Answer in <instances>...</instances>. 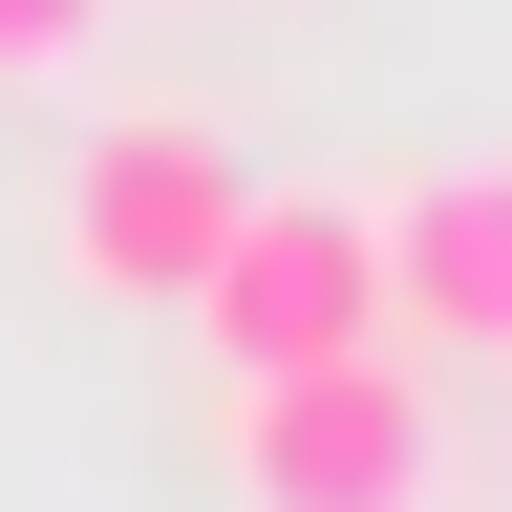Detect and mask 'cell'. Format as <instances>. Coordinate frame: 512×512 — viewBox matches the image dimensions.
Segmentation results:
<instances>
[{"mask_svg":"<svg viewBox=\"0 0 512 512\" xmlns=\"http://www.w3.org/2000/svg\"><path fill=\"white\" fill-rule=\"evenodd\" d=\"M214 470H235V512H427V470H448V384H427L406 342L256 363L235 427H214Z\"/></svg>","mask_w":512,"mask_h":512,"instance_id":"6da1fadb","label":"cell"},{"mask_svg":"<svg viewBox=\"0 0 512 512\" xmlns=\"http://www.w3.org/2000/svg\"><path fill=\"white\" fill-rule=\"evenodd\" d=\"M235 192H256V171H235L214 107H107L86 150H64V278L128 299V320L192 299V278H214V235H235Z\"/></svg>","mask_w":512,"mask_h":512,"instance_id":"7a4b0ae2","label":"cell"},{"mask_svg":"<svg viewBox=\"0 0 512 512\" xmlns=\"http://www.w3.org/2000/svg\"><path fill=\"white\" fill-rule=\"evenodd\" d=\"M363 214H384V342H470V363H512V150L406 171V192H363Z\"/></svg>","mask_w":512,"mask_h":512,"instance_id":"277c9868","label":"cell"},{"mask_svg":"<svg viewBox=\"0 0 512 512\" xmlns=\"http://www.w3.org/2000/svg\"><path fill=\"white\" fill-rule=\"evenodd\" d=\"M171 320H214L235 384H256V363H342V342H384V214H363V192H278V171H256L235 235H214V278H192Z\"/></svg>","mask_w":512,"mask_h":512,"instance_id":"3957f363","label":"cell"},{"mask_svg":"<svg viewBox=\"0 0 512 512\" xmlns=\"http://www.w3.org/2000/svg\"><path fill=\"white\" fill-rule=\"evenodd\" d=\"M107 22H128V0H0V86H64Z\"/></svg>","mask_w":512,"mask_h":512,"instance_id":"5b68a950","label":"cell"}]
</instances>
